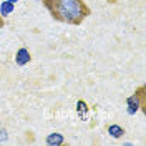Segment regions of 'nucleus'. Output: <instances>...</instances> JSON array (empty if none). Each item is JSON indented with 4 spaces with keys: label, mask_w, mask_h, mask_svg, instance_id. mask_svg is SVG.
I'll return each mask as SVG.
<instances>
[{
    "label": "nucleus",
    "mask_w": 146,
    "mask_h": 146,
    "mask_svg": "<svg viewBox=\"0 0 146 146\" xmlns=\"http://www.w3.org/2000/svg\"><path fill=\"white\" fill-rule=\"evenodd\" d=\"M108 133L113 138H121L123 135H125V129L119 126V125H110L108 126Z\"/></svg>",
    "instance_id": "nucleus-4"
},
{
    "label": "nucleus",
    "mask_w": 146,
    "mask_h": 146,
    "mask_svg": "<svg viewBox=\"0 0 146 146\" xmlns=\"http://www.w3.org/2000/svg\"><path fill=\"white\" fill-rule=\"evenodd\" d=\"M13 3L12 2H9V0H5V2H2V7H0V15L2 17H7L9 13H12L13 12Z\"/></svg>",
    "instance_id": "nucleus-5"
},
{
    "label": "nucleus",
    "mask_w": 146,
    "mask_h": 146,
    "mask_svg": "<svg viewBox=\"0 0 146 146\" xmlns=\"http://www.w3.org/2000/svg\"><path fill=\"white\" fill-rule=\"evenodd\" d=\"M76 110H78L80 115L85 113V111H86V103H85V101H78V103H76Z\"/></svg>",
    "instance_id": "nucleus-6"
},
{
    "label": "nucleus",
    "mask_w": 146,
    "mask_h": 146,
    "mask_svg": "<svg viewBox=\"0 0 146 146\" xmlns=\"http://www.w3.org/2000/svg\"><path fill=\"white\" fill-rule=\"evenodd\" d=\"M32 60V56H30V52H28L27 48H20L17 52V55H15V63L18 65V66H23V65H27L28 62Z\"/></svg>",
    "instance_id": "nucleus-2"
},
{
    "label": "nucleus",
    "mask_w": 146,
    "mask_h": 146,
    "mask_svg": "<svg viewBox=\"0 0 146 146\" xmlns=\"http://www.w3.org/2000/svg\"><path fill=\"white\" fill-rule=\"evenodd\" d=\"M3 25H5V22H3V17H2V15H0V28L3 27Z\"/></svg>",
    "instance_id": "nucleus-7"
},
{
    "label": "nucleus",
    "mask_w": 146,
    "mask_h": 146,
    "mask_svg": "<svg viewBox=\"0 0 146 146\" xmlns=\"http://www.w3.org/2000/svg\"><path fill=\"white\" fill-rule=\"evenodd\" d=\"M42 3L56 22L68 25H82L91 15L90 7L83 0H42Z\"/></svg>",
    "instance_id": "nucleus-1"
},
{
    "label": "nucleus",
    "mask_w": 146,
    "mask_h": 146,
    "mask_svg": "<svg viewBox=\"0 0 146 146\" xmlns=\"http://www.w3.org/2000/svg\"><path fill=\"white\" fill-rule=\"evenodd\" d=\"M9 2H12V3H13V2H17V0H9Z\"/></svg>",
    "instance_id": "nucleus-8"
},
{
    "label": "nucleus",
    "mask_w": 146,
    "mask_h": 146,
    "mask_svg": "<svg viewBox=\"0 0 146 146\" xmlns=\"http://www.w3.org/2000/svg\"><path fill=\"white\" fill-rule=\"evenodd\" d=\"M63 141H65V138H63V135H60V133H52V135L46 136V145L58 146V145H63Z\"/></svg>",
    "instance_id": "nucleus-3"
}]
</instances>
